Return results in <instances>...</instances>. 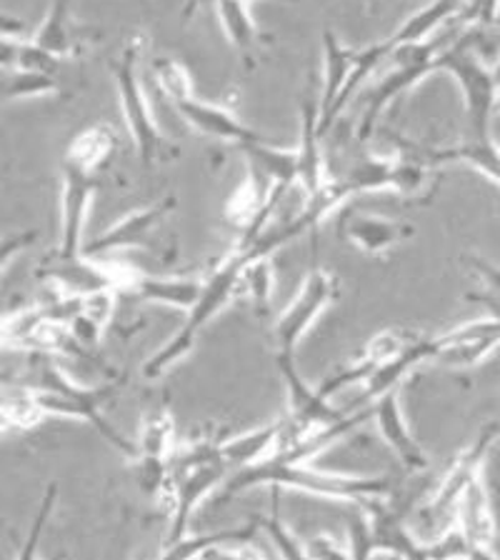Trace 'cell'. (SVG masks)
Instances as JSON below:
<instances>
[{"label": "cell", "instance_id": "cell-23", "mask_svg": "<svg viewBox=\"0 0 500 560\" xmlns=\"http://www.w3.org/2000/svg\"><path fill=\"white\" fill-rule=\"evenodd\" d=\"M278 435H280V420H274V423L258 425L253 428V431L225 438V441L218 443V453H221V458L228 463V468L235 472L270 458L274 451L278 448Z\"/></svg>", "mask_w": 500, "mask_h": 560}, {"label": "cell", "instance_id": "cell-41", "mask_svg": "<svg viewBox=\"0 0 500 560\" xmlns=\"http://www.w3.org/2000/svg\"><path fill=\"white\" fill-rule=\"evenodd\" d=\"M428 556L431 560H468L473 542L466 538L458 525H451L441 533V538L433 542H426Z\"/></svg>", "mask_w": 500, "mask_h": 560}, {"label": "cell", "instance_id": "cell-10", "mask_svg": "<svg viewBox=\"0 0 500 560\" xmlns=\"http://www.w3.org/2000/svg\"><path fill=\"white\" fill-rule=\"evenodd\" d=\"M60 241L58 256H83L85 223L91 213V203L98 188V173L85 171L81 165L63 161L60 165Z\"/></svg>", "mask_w": 500, "mask_h": 560}, {"label": "cell", "instance_id": "cell-21", "mask_svg": "<svg viewBox=\"0 0 500 560\" xmlns=\"http://www.w3.org/2000/svg\"><path fill=\"white\" fill-rule=\"evenodd\" d=\"M321 130H318V105L303 101L301 108V140L295 145L298 158V183L305 190V200L313 198L326 183L330 180L326 173V158L321 148Z\"/></svg>", "mask_w": 500, "mask_h": 560}, {"label": "cell", "instance_id": "cell-36", "mask_svg": "<svg viewBox=\"0 0 500 560\" xmlns=\"http://www.w3.org/2000/svg\"><path fill=\"white\" fill-rule=\"evenodd\" d=\"M241 291L256 305L258 313H268L270 301H274V262L270 258L248 260L241 276Z\"/></svg>", "mask_w": 500, "mask_h": 560}, {"label": "cell", "instance_id": "cell-38", "mask_svg": "<svg viewBox=\"0 0 500 560\" xmlns=\"http://www.w3.org/2000/svg\"><path fill=\"white\" fill-rule=\"evenodd\" d=\"M358 511L350 515L346 521V530H348V550L353 560H373L375 556V542H373V525L371 518H368L365 508L356 505Z\"/></svg>", "mask_w": 500, "mask_h": 560}, {"label": "cell", "instance_id": "cell-24", "mask_svg": "<svg viewBox=\"0 0 500 560\" xmlns=\"http://www.w3.org/2000/svg\"><path fill=\"white\" fill-rule=\"evenodd\" d=\"M426 163H431L433 168L443 163H463L500 186V145L496 143L493 136L488 138L468 136L461 145L435 148V151H428Z\"/></svg>", "mask_w": 500, "mask_h": 560}, {"label": "cell", "instance_id": "cell-39", "mask_svg": "<svg viewBox=\"0 0 500 560\" xmlns=\"http://www.w3.org/2000/svg\"><path fill=\"white\" fill-rule=\"evenodd\" d=\"M500 13V0H463L461 11L451 21L453 28L466 33L473 25H493Z\"/></svg>", "mask_w": 500, "mask_h": 560}, {"label": "cell", "instance_id": "cell-47", "mask_svg": "<svg viewBox=\"0 0 500 560\" xmlns=\"http://www.w3.org/2000/svg\"><path fill=\"white\" fill-rule=\"evenodd\" d=\"M23 28H25V23L21 21V18L0 11V35H15L18 38V33H23Z\"/></svg>", "mask_w": 500, "mask_h": 560}, {"label": "cell", "instance_id": "cell-27", "mask_svg": "<svg viewBox=\"0 0 500 560\" xmlns=\"http://www.w3.org/2000/svg\"><path fill=\"white\" fill-rule=\"evenodd\" d=\"M461 3L463 0H433V3L423 5L420 11L410 15L396 33L388 35L393 48L398 50L403 46H416V43L433 38L443 25H449L453 21L455 13L461 11Z\"/></svg>", "mask_w": 500, "mask_h": 560}, {"label": "cell", "instance_id": "cell-53", "mask_svg": "<svg viewBox=\"0 0 500 560\" xmlns=\"http://www.w3.org/2000/svg\"><path fill=\"white\" fill-rule=\"evenodd\" d=\"M243 3H256V0H243ZM280 3H295V0H280Z\"/></svg>", "mask_w": 500, "mask_h": 560}, {"label": "cell", "instance_id": "cell-2", "mask_svg": "<svg viewBox=\"0 0 500 560\" xmlns=\"http://www.w3.org/2000/svg\"><path fill=\"white\" fill-rule=\"evenodd\" d=\"M248 258L235 245L228 256L218 262V266L206 276L204 295L200 301L188 311V318L183 323L181 330L175 332L171 340L155 350V353L143 363V378H161L165 371H171L175 363H181L193 348L198 343V336L204 332L210 320L221 313L225 305H231L235 295L241 293V276Z\"/></svg>", "mask_w": 500, "mask_h": 560}, {"label": "cell", "instance_id": "cell-49", "mask_svg": "<svg viewBox=\"0 0 500 560\" xmlns=\"http://www.w3.org/2000/svg\"><path fill=\"white\" fill-rule=\"evenodd\" d=\"M13 336H11V323L8 318H0V348H11Z\"/></svg>", "mask_w": 500, "mask_h": 560}, {"label": "cell", "instance_id": "cell-32", "mask_svg": "<svg viewBox=\"0 0 500 560\" xmlns=\"http://www.w3.org/2000/svg\"><path fill=\"white\" fill-rule=\"evenodd\" d=\"M58 91L56 75L50 73H28V70H3L0 73V103L35 98Z\"/></svg>", "mask_w": 500, "mask_h": 560}, {"label": "cell", "instance_id": "cell-17", "mask_svg": "<svg viewBox=\"0 0 500 560\" xmlns=\"http://www.w3.org/2000/svg\"><path fill=\"white\" fill-rule=\"evenodd\" d=\"M373 420L379 425V433L388 451L400 460V466L408 472H423L431 466V458L423 451V445L416 441L414 431H410L406 413L400 406V388L388 390L379 400H373Z\"/></svg>", "mask_w": 500, "mask_h": 560}, {"label": "cell", "instance_id": "cell-37", "mask_svg": "<svg viewBox=\"0 0 500 560\" xmlns=\"http://www.w3.org/2000/svg\"><path fill=\"white\" fill-rule=\"evenodd\" d=\"M463 262H466V268L480 280V285H484V291L470 293L468 301L486 305L490 311L488 315L500 318V266L484 256H463Z\"/></svg>", "mask_w": 500, "mask_h": 560}, {"label": "cell", "instance_id": "cell-19", "mask_svg": "<svg viewBox=\"0 0 500 560\" xmlns=\"http://www.w3.org/2000/svg\"><path fill=\"white\" fill-rule=\"evenodd\" d=\"M365 513L373 525L375 553L396 556L398 560H431L426 542H418L410 536L403 515L388 501L365 503Z\"/></svg>", "mask_w": 500, "mask_h": 560}, {"label": "cell", "instance_id": "cell-29", "mask_svg": "<svg viewBox=\"0 0 500 560\" xmlns=\"http://www.w3.org/2000/svg\"><path fill=\"white\" fill-rule=\"evenodd\" d=\"M116 128L108 126V122H95V126L81 130V133L70 140L63 161L81 165L85 171L98 173L103 168V163L111 158V153L116 151Z\"/></svg>", "mask_w": 500, "mask_h": 560}, {"label": "cell", "instance_id": "cell-15", "mask_svg": "<svg viewBox=\"0 0 500 560\" xmlns=\"http://www.w3.org/2000/svg\"><path fill=\"white\" fill-rule=\"evenodd\" d=\"M173 208H175V198H163L153 206L140 208L136 213L120 218V221L116 225H111L108 231H103L95 235V238L85 241L83 256L95 258L113 250L146 248L155 228L168 218V213H173Z\"/></svg>", "mask_w": 500, "mask_h": 560}, {"label": "cell", "instance_id": "cell-35", "mask_svg": "<svg viewBox=\"0 0 500 560\" xmlns=\"http://www.w3.org/2000/svg\"><path fill=\"white\" fill-rule=\"evenodd\" d=\"M151 73H153L155 85L161 88V93L171 103L188 98V95H196V93H193L190 73L178 58H171V56L155 58L151 63Z\"/></svg>", "mask_w": 500, "mask_h": 560}, {"label": "cell", "instance_id": "cell-50", "mask_svg": "<svg viewBox=\"0 0 500 560\" xmlns=\"http://www.w3.org/2000/svg\"><path fill=\"white\" fill-rule=\"evenodd\" d=\"M3 400H5V390H0V433H8V425L3 420Z\"/></svg>", "mask_w": 500, "mask_h": 560}, {"label": "cell", "instance_id": "cell-31", "mask_svg": "<svg viewBox=\"0 0 500 560\" xmlns=\"http://www.w3.org/2000/svg\"><path fill=\"white\" fill-rule=\"evenodd\" d=\"M241 151L245 155V163L258 168L274 186L291 188L293 183H298L295 148L293 151H286V148L268 145V140H256V143L243 145Z\"/></svg>", "mask_w": 500, "mask_h": 560}, {"label": "cell", "instance_id": "cell-48", "mask_svg": "<svg viewBox=\"0 0 500 560\" xmlns=\"http://www.w3.org/2000/svg\"><path fill=\"white\" fill-rule=\"evenodd\" d=\"M468 560H500V558L493 553V548H488V546H470Z\"/></svg>", "mask_w": 500, "mask_h": 560}, {"label": "cell", "instance_id": "cell-26", "mask_svg": "<svg viewBox=\"0 0 500 560\" xmlns=\"http://www.w3.org/2000/svg\"><path fill=\"white\" fill-rule=\"evenodd\" d=\"M78 38L81 35L75 33L73 18H70V0H53L38 31L33 33L31 43L56 60H63L75 56Z\"/></svg>", "mask_w": 500, "mask_h": 560}, {"label": "cell", "instance_id": "cell-13", "mask_svg": "<svg viewBox=\"0 0 500 560\" xmlns=\"http://www.w3.org/2000/svg\"><path fill=\"white\" fill-rule=\"evenodd\" d=\"M431 346L433 361L468 371V368L484 363L500 346V318L488 315V318L463 323L441 336H431Z\"/></svg>", "mask_w": 500, "mask_h": 560}, {"label": "cell", "instance_id": "cell-5", "mask_svg": "<svg viewBox=\"0 0 500 560\" xmlns=\"http://www.w3.org/2000/svg\"><path fill=\"white\" fill-rule=\"evenodd\" d=\"M438 73H449L461 88L468 136L488 138L500 95L490 68L478 58L476 50L458 40L438 56Z\"/></svg>", "mask_w": 500, "mask_h": 560}, {"label": "cell", "instance_id": "cell-3", "mask_svg": "<svg viewBox=\"0 0 500 560\" xmlns=\"http://www.w3.org/2000/svg\"><path fill=\"white\" fill-rule=\"evenodd\" d=\"M218 443L221 441H196L173 455L168 488H165V493L171 495L168 542L188 536L193 513L233 472L218 453Z\"/></svg>", "mask_w": 500, "mask_h": 560}, {"label": "cell", "instance_id": "cell-46", "mask_svg": "<svg viewBox=\"0 0 500 560\" xmlns=\"http://www.w3.org/2000/svg\"><path fill=\"white\" fill-rule=\"evenodd\" d=\"M198 560H268L251 546H216L206 550Z\"/></svg>", "mask_w": 500, "mask_h": 560}, {"label": "cell", "instance_id": "cell-14", "mask_svg": "<svg viewBox=\"0 0 500 560\" xmlns=\"http://www.w3.org/2000/svg\"><path fill=\"white\" fill-rule=\"evenodd\" d=\"M338 233L346 243L356 245L358 250L371 258L388 256L400 243L410 241L416 235V228L393 218H383L375 213H363V210H348L340 215Z\"/></svg>", "mask_w": 500, "mask_h": 560}, {"label": "cell", "instance_id": "cell-51", "mask_svg": "<svg viewBox=\"0 0 500 560\" xmlns=\"http://www.w3.org/2000/svg\"><path fill=\"white\" fill-rule=\"evenodd\" d=\"M490 73H493V81H496V85H498V91H500V58L496 60L493 66H490Z\"/></svg>", "mask_w": 500, "mask_h": 560}, {"label": "cell", "instance_id": "cell-20", "mask_svg": "<svg viewBox=\"0 0 500 560\" xmlns=\"http://www.w3.org/2000/svg\"><path fill=\"white\" fill-rule=\"evenodd\" d=\"M204 285L206 278L148 276L133 268V276L128 280L126 293H133L138 301L171 305V308L188 313L193 305L200 301V295H204Z\"/></svg>", "mask_w": 500, "mask_h": 560}, {"label": "cell", "instance_id": "cell-6", "mask_svg": "<svg viewBox=\"0 0 500 560\" xmlns=\"http://www.w3.org/2000/svg\"><path fill=\"white\" fill-rule=\"evenodd\" d=\"M140 40L143 38H136L120 52V58L113 63V78H116L123 118H126V128L136 143L140 163H143L146 168H151L163 148V133L161 128H158V120L153 116L151 103L146 98L143 83H140L138 75V60L140 50H143L140 48Z\"/></svg>", "mask_w": 500, "mask_h": 560}, {"label": "cell", "instance_id": "cell-9", "mask_svg": "<svg viewBox=\"0 0 500 560\" xmlns=\"http://www.w3.org/2000/svg\"><path fill=\"white\" fill-rule=\"evenodd\" d=\"M38 276L56 285L63 295L88 298L101 291H126L133 268L103 266V262H93V258L88 256L66 258L53 253L50 258L43 260Z\"/></svg>", "mask_w": 500, "mask_h": 560}, {"label": "cell", "instance_id": "cell-8", "mask_svg": "<svg viewBox=\"0 0 500 560\" xmlns=\"http://www.w3.org/2000/svg\"><path fill=\"white\" fill-rule=\"evenodd\" d=\"M178 451V438H175V418L165 406L148 410L140 423V433L136 441L133 478L146 495L165 493L171 478V460Z\"/></svg>", "mask_w": 500, "mask_h": 560}, {"label": "cell", "instance_id": "cell-40", "mask_svg": "<svg viewBox=\"0 0 500 560\" xmlns=\"http://www.w3.org/2000/svg\"><path fill=\"white\" fill-rule=\"evenodd\" d=\"M56 498H58V488H56V483H50L46 488V495H43L40 508H38V515H35L28 538H25L21 553L15 556V560H38V542H40L43 530H46V525L50 521L53 508H56Z\"/></svg>", "mask_w": 500, "mask_h": 560}, {"label": "cell", "instance_id": "cell-18", "mask_svg": "<svg viewBox=\"0 0 500 560\" xmlns=\"http://www.w3.org/2000/svg\"><path fill=\"white\" fill-rule=\"evenodd\" d=\"M171 105L190 128H196L198 133L204 136L225 140V143H233L239 148L256 143V140H266L258 130H253L245 126V122H241L239 116H235L231 108H225V105L200 101L196 95H188V98L175 101Z\"/></svg>", "mask_w": 500, "mask_h": 560}, {"label": "cell", "instance_id": "cell-34", "mask_svg": "<svg viewBox=\"0 0 500 560\" xmlns=\"http://www.w3.org/2000/svg\"><path fill=\"white\" fill-rule=\"evenodd\" d=\"M258 525L268 533V538L274 540V546L278 550L280 560H313L309 553V546H303L301 540L295 538V533L288 528L280 518V508H278V490L274 488V508H270L268 515H258Z\"/></svg>", "mask_w": 500, "mask_h": 560}, {"label": "cell", "instance_id": "cell-28", "mask_svg": "<svg viewBox=\"0 0 500 560\" xmlns=\"http://www.w3.org/2000/svg\"><path fill=\"white\" fill-rule=\"evenodd\" d=\"M426 361H433V346H431V338L423 336L418 343L410 346L406 353H400L396 361H391L383 368H379V371H375L371 378L363 383L365 385L363 400H379L388 390L400 388V383L406 381V375Z\"/></svg>", "mask_w": 500, "mask_h": 560}, {"label": "cell", "instance_id": "cell-44", "mask_svg": "<svg viewBox=\"0 0 500 560\" xmlns=\"http://www.w3.org/2000/svg\"><path fill=\"white\" fill-rule=\"evenodd\" d=\"M309 553L313 560H353L348 546H340L336 538H330L328 533H318L309 542Z\"/></svg>", "mask_w": 500, "mask_h": 560}, {"label": "cell", "instance_id": "cell-4", "mask_svg": "<svg viewBox=\"0 0 500 560\" xmlns=\"http://www.w3.org/2000/svg\"><path fill=\"white\" fill-rule=\"evenodd\" d=\"M276 363L288 393V410L286 416L278 418L280 435H278L276 451L293 448V445L303 443L305 438H311L321 431H328L333 425H340L350 416L348 410L333 408V402L326 393H323L318 385H311L303 378L301 371L295 368L293 355L276 353Z\"/></svg>", "mask_w": 500, "mask_h": 560}, {"label": "cell", "instance_id": "cell-1", "mask_svg": "<svg viewBox=\"0 0 500 560\" xmlns=\"http://www.w3.org/2000/svg\"><path fill=\"white\" fill-rule=\"evenodd\" d=\"M291 488L301 493L333 498V501H346L353 505H365L371 501H388L393 495V480L388 476H350V472H330L318 470L311 463L286 460L280 455H270L256 466L241 468L228 476L218 501L245 493L251 488Z\"/></svg>", "mask_w": 500, "mask_h": 560}, {"label": "cell", "instance_id": "cell-42", "mask_svg": "<svg viewBox=\"0 0 500 560\" xmlns=\"http://www.w3.org/2000/svg\"><path fill=\"white\" fill-rule=\"evenodd\" d=\"M68 330L81 348H95L101 343V336H103V326H98L93 318H88L85 313L73 315V318L68 320Z\"/></svg>", "mask_w": 500, "mask_h": 560}, {"label": "cell", "instance_id": "cell-16", "mask_svg": "<svg viewBox=\"0 0 500 560\" xmlns=\"http://www.w3.org/2000/svg\"><path fill=\"white\" fill-rule=\"evenodd\" d=\"M323 85L318 101V130L326 136L333 122L340 116V98H344L350 75L356 66V48H348L336 31H323Z\"/></svg>", "mask_w": 500, "mask_h": 560}, {"label": "cell", "instance_id": "cell-33", "mask_svg": "<svg viewBox=\"0 0 500 560\" xmlns=\"http://www.w3.org/2000/svg\"><path fill=\"white\" fill-rule=\"evenodd\" d=\"M43 418H48L46 410L40 408V402L31 388L18 385V388L5 390L3 420L8 431H31V428L43 423Z\"/></svg>", "mask_w": 500, "mask_h": 560}, {"label": "cell", "instance_id": "cell-25", "mask_svg": "<svg viewBox=\"0 0 500 560\" xmlns=\"http://www.w3.org/2000/svg\"><path fill=\"white\" fill-rule=\"evenodd\" d=\"M258 521H248L235 528H223L213 533H196V536H183L173 542H165V550L158 560H198L206 550L216 546H251L258 533Z\"/></svg>", "mask_w": 500, "mask_h": 560}, {"label": "cell", "instance_id": "cell-45", "mask_svg": "<svg viewBox=\"0 0 500 560\" xmlns=\"http://www.w3.org/2000/svg\"><path fill=\"white\" fill-rule=\"evenodd\" d=\"M35 241V231H21L13 235H5L0 238V273H3L8 262H11L18 253H23L28 245Z\"/></svg>", "mask_w": 500, "mask_h": 560}, {"label": "cell", "instance_id": "cell-43", "mask_svg": "<svg viewBox=\"0 0 500 560\" xmlns=\"http://www.w3.org/2000/svg\"><path fill=\"white\" fill-rule=\"evenodd\" d=\"M113 303H116V291H101L83 298L81 313H85L88 318H93L98 326H108L113 318Z\"/></svg>", "mask_w": 500, "mask_h": 560}, {"label": "cell", "instance_id": "cell-30", "mask_svg": "<svg viewBox=\"0 0 500 560\" xmlns=\"http://www.w3.org/2000/svg\"><path fill=\"white\" fill-rule=\"evenodd\" d=\"M216 11L221 18L228 43L253 66V52L258 50V43H263V35L248 13V3H243V0H216Z\"/></svg>", "mask_w": 500, "mask_h": 560}, {"label": "cell", "instance_id": "cell-11", "mask_svg": "<svg viewBox=\"0 0 500 560\" xmlns=\"http://www.w3.org/2000/svg\"><path fill=\"white\" fill-rule=\"evenodd\" d=\"M498 435L500 423L498 420H490V423L480 428L478 435L473 438L466 448L455 453V458L451 460L449 470H445L443 480L435 488L431 503H428V515H431V518H445L449 513H455V505H458L463 490L484 472L486 458L490 448H493V443L498 441Z\"/></svg>", "mask_w": 500, "mask_h": 560}, {"label": "cell", "instance_id": "cell-52", "mask_svg": "<svg viewBox=\"0 0 500 560\" xmlns=\"http://www.w3.org/2000/svg\"><path fill=\"white\" fill-rule=\"evenodd\" d=\"M200 3H206V0H193V3H188V8H186V18H188V15H193V11H196V8H198Z\"/></svg>", "mask_w": 500, "mask_h": 560}, {"label": "cell", "instance_id": "cell-54", "mask_svg": "<svg viewBox=\"0 0 500 560\" xmlns=\"http://www.w3.org/2000/svg\"><path fill=\"white\" fill-rule=\"evenodd\" d=\"M498 105H500V95H498Z\"/></svg>", "mask_w": 500, "mask_h": 560}, {"label": "cell", "instance_id": "cell-12", "mask_svg": "<svg viewBox=\"0 0 500 560\" xmlns=\"http://www.w3.org/2000/svg\"><path fill=\"white\" fill-rule=\"evenodd\" d=\"M420 338L423 336L410 328H385L381 332H375L353 363H348L344 368H338L336 373H330L326 381L318 383V388L326 393L328 398H333L336 393L348 388V385H361L371 378L379 368L396 361L400 353H406V350L414 343H418Z\"/></svg>", "mask_w": 500, "mask_h": 560}, {"label": "cell", "instance_id": "cell-7", "mask_svg": "<svg viewBox=\"0 0 500 560\" xmlns=\"http://www.w3.org/2000/svg\"><path fill=\"white\" fill-rule=\"evenodd\" d=\"M340 280L326 268H313L303 278L301 291L288 303V308L278 315L274 323V340L278 355H293L295 348L321 318L323 311L338 301Z\"/></svg>", "mask_w": 500, "mask_h": 560}, {"label": "cell", "instance_id": "cell-22", "mask_svg": "<svg viewBox=\"0 0 500 560\" xmlns=\"http://www.w3.org/2000/svg\"><path fill=\"white\" fill-rule=\"evenodd\" d=\"M455 525L466 533V538L473 546H488L493 548L496 538V513L493 503H490V490L486 486V476L473 480V483L463 490L458 498V505H455Z\"/></svg>", "mask_w": 500, "mask_h": 560}]
</instances>
